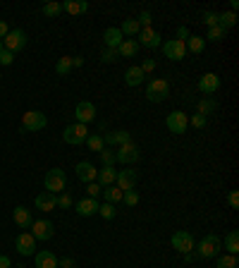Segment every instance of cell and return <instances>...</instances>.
Listing matches in <instances>:
<instances>
[{"mask_svg": "<svg viewBox=\"0 0 239 268\" xmlns=\"http://www.w3.org/2000/svg\"><path fill=\"white\" fill-rule=\"evenodd\" d=\"M31 235H34V240H41V242H46L50 240L53 235H55V228H53V223L50 221H34L31 223Z\"/></svg>", "mask_w": 239, "mask_h": 268, "instance_id": "10", "label": "cell"}, {"mask_svg": "<svg viewBox=\"0 0 239 268\" xmlns=\"http://www.w3.org/2000/svg\"><path fill=\"white\" fill-rule=\"evenodd\" d=\"M115 180H117V170H115L112 166H103L101 170H98V185L101 187L115 185Z\"/></svg>", "mask_w": 239, "mask_h": 268, "instance_id": "23", "label": "cell"}, {"mask_svg": "<svg viewBox=\"0 0 239 268\" xmlns=\"http://www.w3.org/2000/svg\"><path fill=\"white\" fill-rule=\"evenodd\" d=\"M55 72L60 74V77H65V74H70V72H72V58H70V56L60 58V60L55 63Z\"/></svg>", "mask_w": 239, "mask_h": 268, "instance_id": "34", "label": "cell"}, {"mask_svg": "<svg viewBox=\"0 0 239 268\" xmlns=\"http://www.w3.org/2000/svg\"><path fill=\"white\" fill-rule=\"evenodd\" d=\"M36 208L38 211H43V213H50L53 208H57V196L55 194H50V192H43V194H38L36 196Z\"/></svg>", "mask_w": 239, "mask_h": 268, "instance_id": "21", "label": "cell"}, {"mask_svg": "<svg viewBox=\"0 0 239 268\" xmlns=\"http://www.w3.org/2000/svg\"><path fill=\"white\" fill-rule=\"evenodd\" d=\"M225 249H227V254H232V256H237L239 254V232L232 230L227 237H225Z\"/></svg>", "mask_w": 239, "mask_h": 268, "instance_id": "28", "label": "cell"}, {"mask_svg": "<svg viewBox=\"0 0 239 268\" xmlns=\"http://www.w3.org/2000/svg\"><path fill=\"white\" fill-rule=\"evenodd\" d=\"M139 27L141 29H148L151 27V22H153V17H151V12H146V10H144V12H141V15H139Z\"/></svg>", "mask_w": 239, "mask_h": 268, "instance_id": "42", "label": "cell"}, {"mask_svg": "<svg viewBox=\"0 0 239 268\" xmlns=\"http://www.w3.org/2000/svg\"><path fill=\"white\" fill-rule=\"evenodd\" d=\"M139 158H141V151H139L137 144H122V146H117V151H115V160L117 163H125V166H132V163H137Z\"/></svg>", "mask_w": 239, "mask_h": 268, "instance_id": "5", "label": "cell"}, {"mask_svg": "<svg viewBox=\"0 0 239 268\" xmlns=\"http://www.w3.org/2000/svg\"><path fill=\"white\" fill-rule=\"evenodd\" d=\"M74 118H77V122H82V125L93 122V120H96V105H93L91 101L77 103V108H74Z\"/></svg>", "mask_w": 239, "mask_h": 268, "instance_id": "11", "label": "cell"}, {"mask_svg": "<svg viewBox=\"0 0 239 268\" xmlns=\"http://www.w3.org/2000/svg\"><path fill=\"white\" fill-rule=\"evenodd\" d=\"M57 268H74V261L70 256H65V259H57Z\"/></svg>", "mask_w": 239, "mask_h": 268, "instance_id": "50", "label": "cell"}, {"mask_svg": "<svg viewBox=\"0 0 239 268\" xmlns=\"http://www.w3.org/2000/svg\"><path fill=\"white\" fill-rule=\"evenodd\" d=\"M101 194L105 196V201H108V203H117V201H122V189H119V187H115V185L103 187Z\"/></svg>", "mask_w": 239, "mask_h": 268, "instance_id": "31", "label": "cell"}, {"mask_svg": "<svg viewBox=\"0 0 239 268\" xmlns=\"http://www.w3.org/2000/svg\"><path fill=\"white\" fill-rule=\"evenodd\" d=\"M165 125L172 134H184V132H187V125H189V118H187V113H182V111H172L167 115Z\"/></svg>", "mask_w": 239, "mask_h": 268, "instance_id": "9", "label": "cell"}, {"mask_svg": "<svg viewBox=\"0 0 239 268\" xmlns=\"http://www.w3.org/2000/svg\"><path fill=\"white\" fill-rule=\"evenodd\" d=\"M65 182H67V177H65V170H63V168H53V170H48L46 177H43L46 192H50V194H55V196L63 194Z\"/></svg>", "mask_w": 239, "mask_h": 268, "instance_id": "3", "label": "cell"}, {"mask_svg": "<svg viewBox=\"0 0 239 268\" xmlns=\"http://www.w3.org/2000/svg\"><path fill=\"white\" fill-rule=\"evenodd\" d=\"M215 111V101H201L199 103V115H208Z\"/></svg>", "mask_w": 239, "mask_h": 268, "instance_id": "43", "label": "cell"}, {"mask_svg": "<svg viewBox=\"0 0 239 268\" xmlns=\"http://www.w3.org/2000/svg\"><path fill=\"white\" fill-rule=\"evenodd\" d=\"M63 5L65 12H70V15H84L86 10H89V3L86 0H65V3H60Z\"/></svg>", "mask_w": 239, "mask_h": 268, "instance_id": "24", "label": "cell"}, {"mask_svg": "<svg viewBox=\"0 0 239 268\" xmlns=\"http://www.w3.org/2000/svg\"><path fill=\"white\" fill-rule=\"evenodd\" d=\"M12 218H15V225L22 228V230H29V228H31V223H34L31 211H29L27 206H17V208L12 211Z\"/></svg>", "mask_w": 239, "mask_h": 268, "instance_id": "18", "label": "cell"}, {"mask_svg": "<svg viewBox=\"0 0 239 268\" xmlns=\"http://www.w3.org/2000/svg\"><path fill=\"white\" fill-rule=\"evenodd\" d=\"M36 268H57V256L53 251H36Z\"/></svg>", "mask_w": 239, "mask_h": 268, "instance_id": "22", "label": "cell"}, {"mask_svg": "<svg viewBox=\"0 0 239 268\" xmlns=\"http://www.w3.org/2000/svg\"><path fill=\"white\" fill-rule=\"evenodd\" d=\"M46 115L41 111H29L22 115V127L27 132H38V130H43L46 127Z\"/></svg>", "mask_w": 239, "mask_h": 268, "instance_id": "7", "label": "cell"}, {"mask_svg": "<svg viewBox=\"0 0 239 268\" xmlns=\"http://www.w3.org/2000/svg\"><path fill=\"white\" fill-rule=\"evenodd\" d=\"M98 213H101V216L105 218V221H112V218H115V213H117V211H115V203H108V201H105L103 206H98Z\"/></svg>", "mask_w": 239, "mask_h": 268, "instance_id": "37", "label": "cell"}, {"mask_svg": "<svg viewBox=\"0 0 239 268\" xmlns=\"http://www.w3.org/2000/svg\"><path fill=\"white\" fill-rule=\"evenodd\" d=\"M153 70H156V60H151V58H148V60H144V63H141V72H144V74L153 72Z\"/></svg>", "mask_w": 239, "mask_h": 268, "instance_id": "49", "label": "cell"}, {"mask_svg": "<svg viewBox=\"0 0 239 268\" xmlns=\"http://www.w3.org/2000/svg\"><path fill=\"white\" fill-rule=\"evenodd\" d=\"M84 144H86V146L91 148L93 153H101L103 148H105V144H103V137H101V134H89Z\"/></svg>", "mask_w": 239, "mask_h": 268, "instance_id": "33", "label": "cell"}, {"mask_svg": "<svg viewBox=\"0 0 239 268\" xmlns=\"http://www.w3.org/2000/svg\"><path fill=\"white\" fill-rule=\"evenodd\" d=\"M91 132H89V125H82V122H72V125H67L63 132V141L65 144H72V146H79L86 141Z\"/></svg>", "mask_w": 239, "mask_h": 268, "instance_id": "1", "label": "cell"}, {"mask_svg": "<svg viewBox=\"0 0 239 268\" xmlns=\"http://www.w3.org/2000/svg\"><path fill=\"white\" fill-rule=\"evenodd\" d=\"M24 46H27V34L22 29H10V34L3 38V48L10 53H19Z\"/></svg>", "mask_w": 239, "mask_h": 268, "instance_id": "6", "label": "cell"}, {"mask_svg": "<svg viewBox=\"0 0 239 268\" xmlns=\"http://www.w3.org/2000/svg\"><path fill=\"white\" fill-rule=\"evenodd\" d=\"M203 24H206L208 29L218 27V15H215V12H206V15H203Z\"/></svg>", "mask_w": 239, "mask_h": 268, "instance_id": "45", "label": "cell"}, {"mask_svg": "<svg viewBox=\"0 0 239 268\" xmlns=\"http://www.w3.org/2000/svg\"><path fill=\"white\" fill-rule=\"evenodd\" d=\"M84 65V58L82 56H74L72 58V67H82Z\"/></svg>", "mask_w": 239, "mask_h": 268, "instance_id": "55", "label": "cell"}, {"mask_svg": "<svg viewBox=\"0 0 239 268\" xmlns=\"http://www.w3.org/2000/svg\"><path fill=\"white\" fill-rule=\"evenodd\" d=\"M60 12H63V5H60V3H46V5H43V15H46V17H57Z\"/></svg>", "mask_w": 239, "mask_h": 268, "instance_id": "36", "label": "cell"}, {"mask_svg": "<svg viewBox=\"0 0 239 268\" xmlns=\"http://www.w3.org/2000/svg\"><path fill=\"white\" fill-rule=\"evenodd\" d=\"M57 206H60V208H72V196L63 192V194L57 196Z\"/></svg>", "mask_w": 239, "mask_h": 268, "instance_id": "47", "label": "cell"}, {"mask_svg": "<svg viewBox=\"0 0 239 268\" xmlns=\"http://www.w3.org/2000/svg\"><path fill=\"white\" fill-rule=\"evenodd\" d=\"M218 268H237V256H232V254L218 256Z\"/></svg>", "mask_w": 239, "mask_h": 268, "instance_id": "38", "label": "cell"}, {"mask_svg": "<svg viewBox=\"0 0 239 268\" xmlns=\"http://www.w3.org/2000/svg\"><path fill=\"white\" fill-rule=\"evenodd\" d=\"M194 249H199V256H201V259H215V256H220L222 242L218 235H206V237L199 242V247H194Z\"/></svg>", "mask_w": 239, "mask_h": 268, "instance_id": "2", "label": "cell"}, {"mask_svg": "<svg viewBox=\"0 0 239 268\" xmlns=\"http://www.w3.org/2000/svg\"><path fill=\"white\" fill-rule=\"evenodd\" d=\"M230 206L232 208H239V192H230Z\"/></svg>", "mask_w": 239, "mask_h": 268, "instance_id": "52", "label": "cell"}, {"mask_svg": "<svg viewBox=\"0 0 239 268\" xmlns=\"http://www.w3.org/2000/svg\"><path fill=\"white\" fill-rule=\"evenodd\" d=\"M132 141V134L127 130H115V132H108L105 137H103V144H108V146H122V144H129Z\"/></svg>", "mask_w": 239, "mask_h": 268, "instance_id": "19", "label": "cell"}, {"mask_svg": "<svg viewBox=\"0 0 239 268\" xmlns=\"http://www.w3.org/2000/svg\"><path fill=\"white\" fill-rule=\"evenodd\" d=\"M144 77H146V74L141 72V67H127V72H125V84H127V86H139V84L144 82Z\"/></svg>", "mask_w": 239, "mask_h": 268, "instance_id": "27", "label": "cell"}, {"mask_svg": "<svg viewBox=\"0 0 239 268\" xmlns=\"http://www.w3.org/2000/svg\"><path fill=\"white\" fill-rule=\"evenodd\" d=\"M194 125V127H199V130H203V127H206V115H199V113H196V115H192V120H189Z\"/></svg>", "mask_w": 239, "mask_h": 268, "instance_id": "48", "label": "cell"}, {"mask_svg": "<svg viewBox=\"0 0 239 268\" xmlns=\"http://www.w3.org/2000/svg\"><path fill=\"white\" fill-rule=\"evenodd\" d=\"M184 38H189V29H187V27H180V29H177V41H182V43H187Z\"/></svg>", "mask_w": 239, "mask_h": 268, "instance_id": "51", "label": "cell"}, {"mask_svg": "<svg viewBox=\"0 0 239 268\" xmlns=\"http://www.w3.org/2000/svg\"><path fill=\"white\" fill-rule=\"evenodd\" d=\"M0 50H3V38H0Z\"/></svg>", "mask_w": 239, "mask_h": 268, "instance_id": "56", "label": "cell"}, {"mask_svg": "<svg viewBox=\"0 0 239 268\" xmlns=\"http://www.w3.org/2000/svg\"><path fill=\"white\" fill-rule=\"evenodd\" d=\"M218 89H220V77H218V74L208 72L199 79V91L201 93H215Z\"/></svg>", "mask_w": 239, "mask_h": 268, "instance_id": "17", "label": "cell"}, {"mask_svg": "<svg viewBox=\"0 0 239 268\" xmlns=\"http://www.w3.org/2000/svg\"><path fill=\"white\" fill-rule=\"evenodd\" d=\"M8 34H10V27L5 24V22H3V19H0V38H5Z\"/></svg>", "mask_w": 239, "mask_h": 268, "instance_id": "53", "label": "cell"}, {"mask_svg": "<svg viewBox=\"0 0 239 268\" xmlns=\"http://www.w3.org/2000/svg\"><path fill=\"white\" fill-rule=\"evenodd\" d=\"M0 268H12V261H10V256H0Z\"/></svg>", "mask_w": 239, "mask_h": 268, "instance_id": "54", "label": "cell"}, {"mask_svg": "<svg viewBox=\"0 0 239 268\" xmlns=\"http://www.w3.org/2000/svg\"><path fill=\"white\" fill-rule=\"evenodd\" d=\"M225 34H227L225 29H220V27H211L203 41H222V38H225Z\"/></svg>", "mask_w": 239, "mask_h": 268, "instance_id": "35", "label": "cell"}, {"mask_svg": "<svg viewBox=\"0 0 239 268\" xmlns=\"http://www.w3.org/2000/svg\"><path fill=\"white\" fill-rule=\"evenodd\" d=\"M15 249L22 254V256H34V249H36V240L31 232H22L15 242Z\"/></svg>", "mask_w": 239, "mask_h": 268, "instance_id": "13", "label": "cell"}, {"mask_svg": "<svg viewBox=\"0 0 239 268\" xmlns=\"http://www.w3.org/2000/svg\"><path fill=\"white\" fill-rule=\"evenodd\" d=\"M101 192H103V187L98 185V182H89V187H86V194L91 196V199H96Z\"/></svg>", "mask_w": 239, "mask_h": 268, "instance_id": "44", "label": "cell"}, {"mask_svg": "<svg viewBox=\"0 0 239 268\" xmlns=\"http://www.w3.org/2000/svg\"><path fill=\"white\" fill-rule=\"evenodd\" d=\"M139 31H141V27H139L137 19H125L122 27H119V34H122V36H134Z\"/></svg>", "mask_w": 239, "mask_h": 268, "instance_id": "32", "label": "cell"}, {"mask_svg": "<svg viewBox=\"0 0 239 268\" xmlns=\"http://www.w3.org/2000/svg\"><path fill=\"white\" fill-rule=\"evenodd\" d=\"M74 173H77V177L82 180V182H96L98 180V170L89 163V160H82V163H77V168H74Z\"/></svg>", "mask_w": 239, "mask_h": 268, "instance_id": "15", "label": "cell"}, {"mask_svg": "<svg viewBox=\"0 0 239 268\" xmlns=\"http://www.w3.org/2000/svg\"><path fill=\"white\" fill-rule=\"evenodd\" d=\"M160 48H163L165 58H170V60H182V58L187 56V43L177 41V38H170V41H165V43H163Z\"/></svg>", "mask_w": 239, "mask_h": 268, "instance_id": "12", "label": "cell"}, {"mask_svg": "<svg viewBox=\"0 0 239 268\" xmlns=\"http://www.w3.org/2000/svg\"><path fill=\"white\" fill-rule=\"evenodd\" d=\"M167 93H170V84L165 79H151L146 86V98L151 103H160L167 98Z\"/></svg>", "mask_w": 239, "mask_h": 268, "instance_id": "4", "label": "cell"}, {"mask_svg": "<svg viewBox=\"0 0 239 268\" xmlns=\"http://www.w3.org/2000/svg\"><path fill=\"white\" fill-rule=\"evenodd\" d=\"M139 53V43L134 38H125L122 43L117 46V56L119 58H134Z\"/></svg>", "mask_w": 239, "mask_h": 268, "instance_id": "26", "label": "cell"}, {"mask_svg": "<svg viewBox=\"0 0 239 268\" xmlns=\"http://www.w3.org/2000/svg\"><path fill=\"white\" fill-rule=\"evenodd\" d=\"M74 208H77V213H79L82 218H91V216L98 213V201L91 199V196H86V199H82V201H77Z\"/></svg>", "mask_w": 239, "mask_h": 268, "instance_id": "20", "label": "cell"}, {"mask_svg": "<svg viewBox=\"0 0 239 268\" xmlns=\"http://www.w3.org/2000/svg\"><path fill=\"white\" fill-rule=\"evenodd\" d=\"M160 34L158 31H153V29L148 27V29H141L139 31V41L137 43H141V46H146V48H160L163 46V41H160Z\"/></svg>", "mask_w": 239, "mask_h": 268, "instance_id": "16", "label": "cell"}, {"mask_svg": "<svg viewBox=\"0 0 239 268\" xmlns=\"http://www.w3.org/2000/svg\"><path fill=\"white\" fill-rule=\"evenodd\" d=\"M103 41H105V48H117L119 43L125 41V36L119 34L117 27H110V29H105V31H103Z\"/></svg>", "mask_w": 239, "mask_h": 268, "instance_id": "25", "label": "cell"}, {"mask_svg": "<svg viewBox=\"0 0 239 268\" xmlns=\"http://www.w3.org/2000/svg\"><path fill=\"white\" fill-rule=\"evenodd\" d=\"M170 244H172V249H177L180 254H187V251H194V237L192 232L187 230H177L175 235H172V240H170Z\"/></svg>", "mask_w": 239, "mask_h": 268, "instance_id": "8", "label": "cell"}, {"mask_svg": "<svg viewBox=\"0 0 239 268\" xmlns=\"http://www.w3.org/2000/svg\"><path fill=\"white\" fill-rule=\"evenodd\" d=\"M122 201L127 203V206H137L139 203V194L134 189H127V192H122Z\"/></svg>", "mask_w": 239, "mask_h": 268, "instance_id": "41", "label": "cell"}, {"mask_svg": "<svg viewBox=\"0 0 239 268\" xmlns=\"http://www.w3.org/2000/svg\"><path fill=\"white\" fill-rule=\"evenodd\" d=\"M134 185H137V170H134V168L119 170L117 180H115V187H119L122 192H127V189H134Z\"/></svg>", "mask_w": 239, "mask_h": 268, "instance_id": "14", "label": "cell"}, {"mask_svg": "<svg viewBox=\"0 0 239 268\" xmlns=\"http://www.w3.org/2000/svg\"><path fill=\"white\" fill-rule=\"evenodd\" d=\"M101 60H103V63H115V60H119V56H117V48H103Z\"/></svg>", "mask_w": 239, "mask_h": 268, "instance_id": "40", "label": "cell"}, {"mask_svg": "<svg viewBox=\"0 0 239 268\" xmlns=\"http://www.w3.org/2000/svg\"><path fill=\"white\" fill-rule=\"evenodd\" d=\"M98 156H101L103 166H115V163H117V160H115V151H112V148H103Z\"/></svg>", "mask_w": 239, "mask_h": 268, "instance_id": "39", "label": "cell"}, {"mask_svg": "<svg viewBox=\"0 0 239 268\" xmlns=\"http://www.w3.org/2000/svg\"><path fill=\"white\" fill-rule=\"evenodd\" d=\"M12 60H15V53H10V50H0V65L5 67V65H12Z\"/></svg>", "mask_w": 239, "mask_h": 268, "instance_id": "46", "label": "cell"}, {"mask_svg": "<svg viewBox=\"0 0 239 268\" xmlns=\"http://www.w3.org/2000/svg\"><path fill=\"white\" fill-rule=\"evenodd\" d=\"M203 48H206L203 36H189V38H187V50H189V53L199 56V53H203Z\"/></svg>", "mask_w": 239, "mask_h": 268, "instance_id": "30", "label": "cell"}, {"mask_svg": "<svg viewBox=\"0 0 239 268\" xmlns=\"http://www.w3.org/2000/svg\"><path fill=\"white\" fill-rule=\"evenodd\" d=\"M234 24H237V15H234L232 10H230V12H220V15H218V27H220V29L227 31V29H232Z\"/></svg>", "mask_w": 239, "mask_h": 268, "instance_id": "29", "label": "cell"}]
</instances>
